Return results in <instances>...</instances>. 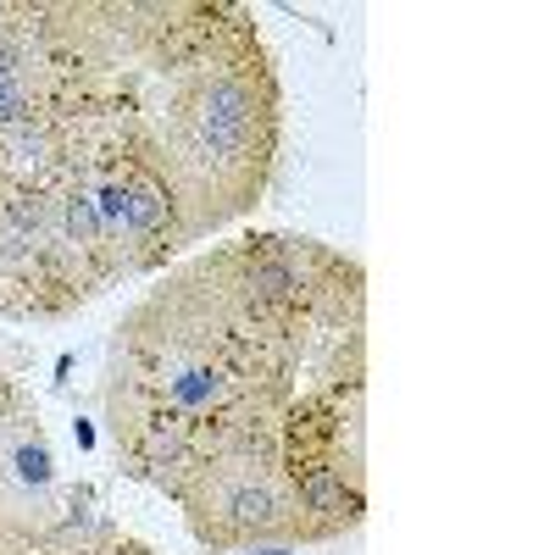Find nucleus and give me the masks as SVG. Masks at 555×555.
I'll use <instances>...</instances> for the list:
<instances>
[{"mask_svg":"<svg viewBox=\"0 0 555 555\" xmlns=\"http://www.w3.org/2000/svg\"><path fill=\"white\" fill-rule=\"evenodd\" d=\"M17 395H23V389H17V384H12V378H7V373H0V411H7V405H12V400H17Z\"/></svg>","mask_w":555,"mask_h":555,"instance_id":"6e6552de","label":"nucleus"},{"mask_svg":"<svg viewBox=\"0 0 555 555\" xmlns=\"http://www.w3.org/2000/svg\"><path fill=\"white\" fill-rule=\"evenodd\" d=\"M78 178L151 172L183 250L250 217L284 162V78L234 0H51Z\"/></svg>","mask_w":555,"mask_h":555,"instance_id":"f03ea898","label":"nucleus"},{"mask_svg":"<svg viewBox=\"0 0 555 555\" xmlns=\"http://www.w3.org/2000/svg\"><path fill=\"white\" fill-rule=\"evenodd\" d=\"M278 467L295 505V550L366 522V378L300 395L278 423Z\"/></svg>","mask_w":555,"mask_h":555,"instance_id":"20e7f679","label":"nucleus"},{"mask_svg":"<svg viewBox=\"0 0 555 555\" xmlns=\"http://www.w3.org/2000/svg\"><path fill=\"white\" fill-rule=\"evenodd\" d=\"M117 284L101 217L78 178L62 190L0 183V317L62 322Z\"/></svg>","mask_w":555,"mask_h":555,"instance_id":"7ed1b4c3","label":"nucleus"},{"mask_svg":"<svg viewBox=\"0 0 555 555\" xmlns=\"http://www.w3.org/2000/svg\"><path fill=\"white\" fill-rule=\"evenodd\" d=\"M67 522V489L56 473V450L28 395L0 411V533L44 539Z\"/></svg>","mask_w":555,"mask_h":555,"instance_id":"423d86ee","label":"nucleus"},{"mask_svg":"<svg viewBox=\"0 0 555 555\" xmlns=\"http://www.w3.org/2000/svg\"><path fill=\"white\" fill-rule=\"evenodd\" d=\"M39 555H162V550H151L145 539H133V533H122L101 517H73L67 512L62 528H51L39 539Z\"/></svg>","mask_w":555,"mask_h":555,"instance_id":"0eeeda50","label":"nucleus"},{"mask_svg":"<svg viewBox=\"0 0 555 555\" xmlns=\"http://www.w3.org/2000/svg\"><path fill=\"white\" fill-rule=\"evenodd\" d=\"M178 512L195 544L211 555H289L295 550V505L278 467V434L234 444L178 489Z\"/></svg>","mask_w":555,"mask_h":555,"instance_id":"39448f33","label":"nucleus"},{"mask_svg":"<svg viewBox=\"0 0 555 555\" xmlns=\"http://www.w3.org/2000/svg\"><path fill=\"white\" fill-rule=\"evenodd\" d=\"M366 378V267L306 234H240L172 267L112 328L106 444L167 500L211 455L272 439L284 411Z\"/></svg>","mask_w":555,"mask_h":555,"instance_id":"f257e3e1","label":"nucleus"}]
</instances>
